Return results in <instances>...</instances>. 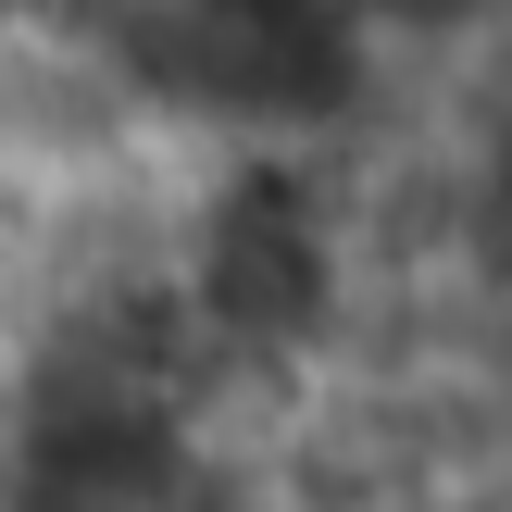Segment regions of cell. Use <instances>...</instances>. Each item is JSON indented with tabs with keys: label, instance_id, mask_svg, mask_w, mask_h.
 <instances>
[{
	"label": "cell",
	"instance_id": "7a4b0ae2",
	"mask_svg": "<svg viewBox=\"0 0 512 512\" xmlns=\"http://www.w3.org/2000/svg\"><path fill=\"white\" fill-rule=\"evenodd\" d=\"M350 13H363V38H475L500 0H350Z\"/></svg>",
	"mask_w": 512,
	"mask_h": 512
},
{
	"label": "cell",
	"instance_id": "6da1fadb",
	"mask_svg": "<svg viewBox=\"0 0 512 512\" xmlns=\"http://www.w3.org/2000/svg\"><path fill=\"white\" fill-rule=\"evenodd\" d=\"M338 275L350 263H338V213H325V188L288 175V163H238L213 200H200L175 288H188V313H200L213 350H238V363H288V350L325 338Z\"/></svg>",
	"mask_w": 512,
	"mask_h": 512
}]
</instances>
